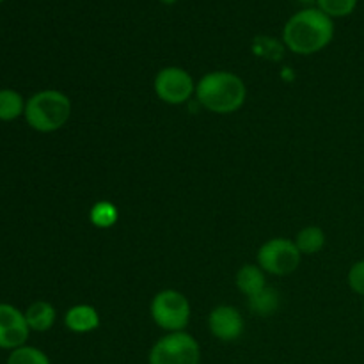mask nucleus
<instances>
[{
  "mask_svg": "<svg viewBox=\"0 0 364 364\" xmlns=\"http://www.w3.org/2000/svg\"><path fill=\"white\" fill-rule=\"evenodd\" d=\"M347 283L354 294L364 297V259H359L350 267L347 274Z\"/></svg>",
  "mask_w": 364,
  "mask_h": 364,
  "instance_id": "obj_19",
  "label": "nucleus"
},
{
  "mask_svg": "<svg viewBox=\"0 0 364 364\" xmlns=\"http://www.w3.org/2000/svg\"><path fill=\"white\" fill-rule=\"evenodd\" d=\"M25 103H27V100L20 92L14 91V89H0V121L9 123V121H14L23 116Z\"/></svg>",
  "mask_w": 364,
  "mask_h": 364,
  "instance_id": "obj_14",
  "label": "nucleus"
},
{
  "mask_svg": "<svg viewBox=\"0 0 364 364\" xmlns=\"http://www.w3.org/2000/svg\"><path fill=\"white\" fill-rule=\"evenodd\" d=\"M196 100L208 112L226 116L244 107L247 100V87L233 71H210L199 78L196 85Z\"/></svg>",
  "mask_w": 364,
  "mask_h": 364,
  "instance_id": "obj_2",
  "label": "nucleus"
},
{
  "mask_svg": "<svg viewBox=\"0 0 364 364\" xmlns=\"http://www.w3.org/2000/svg\"><path fill=\"white\" fill-rule=\"evenodd\" d=\"M244 316H242V313L235 306H217L208 315L210 333L217 340L226 341V343L237 341L244 334Z\"/></svg>",
  "mask_w": 364,
  "mask_h": 364,
  "instance_id": "obj_9",
  "label": "nucleus"
},
{
  "mask_svg": "<svg viewBox=\"0 0 364 364\" xmlns=\"http://www.w3.org/2000/svg\"><path fill=\"white\" fill-rule=\"evenodd\" d=\"M281 299L276 288H263L259 294L247 297V306L255 315L258 316H270L279 309Z\"/></svg>",
  "mask_w": 364,
  "mask_h": 364,
  "instance_id": "obj_15",
  "label": "nucleus"
},
{
  "mask_svg": "<svg viewBox=\"0 0 364 364\" xmlns=\"http://www.w3.org/2000/svg\"><path fill=\"white\" fill-rule=\"evenodd\" d=\"M6 364H52L48 355L39 348L31 347V345H23L20 348H14L7 355Z\"/></svg>",
  "mask_w": 364,
  "mask_h": 364,
  "instance_id": "obj_17",
  "label": "nucleus"
},
{
  "mask_svg": "<svg viewBox=\"0 0 364 364\" xmlns=\"http://www.w3.org/2000/svg\"><path fill=\"white\" fill-rule=\"evenodd\" d=\"M31 329L25 313L16 306L0 302V350H14L27 345Z\"/></svg>",
  "mask_w": 364,
  "mask_h": 364,
  "instance_id": "obj_8",
  "label": "nucleus"
},
{
  "mask_svg": "<svg viewBox=\"0 0 364 364\" xmlns=\"http://www.w3.org/2000/svg\"><path fill=\"white\" fill-rule=\"evenodd\" d=\"M235 283H237V288L245 297H252V295L259 294L263 288H267V274L263 272L259 265L247 263L237 272Z\"/></svg>",
  "mask_w": 364,
  "mask_h": 364,
  "instance_id": "obj_12",
  "label": "nucleus"
},
{
  "mask_svg": "<svg viewBox=\"0 0 364 364\" xmlns=\"http://www.w3.org/2000/svg\"><path fill=\"white\" fill-rule=\"evenodd\" d=\"M363 315H364V304H363Z\"/></svg>",
  "mask_w": 364,
  "mask_h": 364,
  "instance_id": "obj_22",
  "label": "nucleus"
},
{
  "mask_svg": "<svg viewBox=\"0 0 364 364\" xmlns=\"http://www.w3.org/2000/svg\"><path fill=\"white\" fill-rule=\"evenodd\" d=\"M301 251L290 238H270L258 249V265L270 276H290L301 265Z\"/></svg>",
  "mask_w": 364,
  "mask_h": 364,
  "instance_id": "obj_6",
  "label": "nucleus"
},
{
  "mask_svg": "<svg viewBox=\"0 0 364 364\" xmlns=\"http://www.w3.org/2000/svg\"><path fill=\"white\" fill-rule=\"evenodd\" d=\"M23 313L28 329L34 331V333H46V331L52 329L57 320L55 308L46 301L32 302Z\"/></svg>",
  "mask_w": 364,
  "mask_h": 364,
  "instance_id": "obj_11",
  "label": "nucleus"
},
{
  "mask_svg": "<svg viewBox=\"0 0 364 364\" xmlns=\"http://www.w3.org/2000/svg\"><path fill=\"white\" fill-rule=\"evenodd\" d=\"M117 219H119V212H117L116 205L109 201L96 203L89 212V220H91L92 226L100 228V230L112 228L117 223Z\"/></svg>",
  "mask_w": 364,
  "mask_h": 364,
  "instance_id": "obj_16",
  "label": "nucleus"
},
{
  "mask_svg": "<svg viewBox=\"0 0 364 364\" xmlns=\"http://www.w3.org/2000/svg\"><path fill=\"white\" fill-rule=\"evenodd\" d=\"M71 110L70 96L57 89H43L27 98L23 117L34 132L53 134L66 127Z\"/></svg>",
  "mask_w": 364,
  "mask_h": 364,
  "instance_id": "obj_3",
  "label": "nucleus"
},
{
  "mask_svg": "<svg viewBox=\"0 0 364 364\" xmlns=\"http://www.w3.org/2000/svg\"><path fill=\"white\" fill-rule=\"evenodd\" d=\"M196 80L187 70L180 66H167L162 68L155 75V87L156 96L167 105H183L192 96H196Z\"/></svg>",
  "mask_w": 364,
  "mask_h": 364,
  "instance_id": "obj_7",
  "label": "nucleus"
},
{
  "mask_svg": "<svg viewBox=\"0 0 364 364\" xmlns=\"http://www.w3.org/2000/svg\"><path fill=\"white\" fill-rule=\"evenodd\" d=\"M334 20L318 7H304L288 18L283 27V43L297 55H313L331 45Z\"/></svg>",
  "mask_w": 364,
  "mask_h": 364,
  "instance_id": "obj_1",
  "label": "nucleus"
},
{
  "mask_svg": "<svg viewBox=\"0 0 364 364\" xmlns=\"http://www.w3.org/2000/svg\"><path fill=\"white\" fill-rule=\"evenodd\" d=\"M64 326L68 331L75 334L92 333L100 327V313L95 306L77 304L71 306L64 315Z\"/></svg>",
  "mask_w": 364,
  "mask_h": 364,
  "instance_id": "obj_10",
  "label": "nucleus"
},
{
  "mask_svg": "<svg viewBox=\"0 0 364 364\" xmlns=\"http://www.w3.org/2000/svg\"><path fill=\"white\" fill-rule=\"evenodd\" d=\"M151 318L166 333H180L191 322V302L181 291L162 290L149 306Z\"/></svg>",
  "mask_w": 364,
  "mask_h": 364,
  "instance_id": "obj_4",
  "label": "nucleus"
},
{
  "mask_svg": "<svg viewBox=\"0 0 364 364\" xmlns=\"http://www.w3.org/2000/svg\"><path fill=\"white\" fill-rule=\"evenodd\" d=\"M359 0H316V7L329 18L350 16L358 7Z\"/></svg>",
  "mask_w": 364,
  "mask_h": 364,
  "instance_id": "obj_18",
  "label": "nucleus"
},
{
  "mask_svg": "<svg viewBox=\"0 0 364 364\" xmlns=\"http://www.w3.org/2000/svg\"><path fill=\"white\" fill-rule=\"evenodd\" d=\"M4 2V0H0V4H2Z\"/></svg>",
  "mask_w": 364,
  "mask_h": 364,
  "instance_id": "obj_23",
  "label": "nucleus"
},
{
  "mask_svg": "<svg viewBox=\"0 0 364 364\" xmlns=\"http://www.w3.org/2000/svg\"><path fill=\"white\" fill-rule=\"evenodd\" d=\"M149 364H199L201 347L192 334L167 333L151 347L148 355Z\"/></svg>",
  "mask_w": 364,
  "mask_h": 364,
  "instance_id": "obj_5",
  "label": "nucleus"
},
{
  "mask_svg": "<svg viewBox=\"0 0 364 364\" xmlns=\"http://www.w3.org/2000/svg\"><path fill=\"white\" fill-rule=\"evenodd\" d=\"M162 4H166V6H173V4H176L178 0H160Z\"/></svg>",
  "mask_w": 364,
  "mask_h": 364,
  "instance_id": "obj_21",
  "label": "nucleus"
},
{
  "mask_svg": "<svg viewBox=\"0 0 364 364\" xmlns=\"http://www.w3.org/2000/svg\"><path fill=\"white\" fill-rule=\"evenodd\" d=\"M294 242L302 256H313L326 247L327 237L320 226H306L299 231Z\"/></svg>",
  "mask_w": 364,
  "mask_h": 364,
  "instance_id": "obj_13",
  "label": "nucleus"
},
{
  "mask_svg": "<svg viewBox=\"0 0 364 364\" xmlns=\"http://www.w3.org/2000/svg\"><path fill=\"white\" fill-rule=\"evenodd\" d=\"M297 2L304 4V6H311V4H316V0H297Z\"/></svg>",
  "mask_w": 364,
  "mask_h": 364,
  "instance_id": "obj_20",
  "label": "nucleus"
}]
</instances>
